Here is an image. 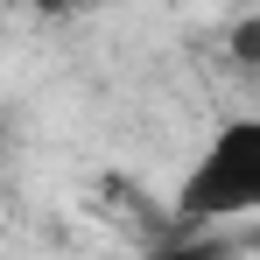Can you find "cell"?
<instances>
[{"mask_svg": "<svg viewBox=\"0 0 260 260\" xmlns=\"http://www.w3.org/2000/svg\"><path fill=\"white\" fill-rule=\"evenodd\" d=\"M225 56H232L239 71H260V14L232 21V43H225Z\"/></svg>", "mask_w": 260, "mask_h": 260, "instance_id": "cell-3", "label": "cell"}, {"mask_svg": "<svg viewBox=\"0 0 260 260\" xmlns=\"http://www.w3.org/2000/svg\"><path fill=\"white\" fill-rule=\"evenodd\" d=\"M36 7H56V14H63V7H71V0H36Z\"/></svg>", "mask_w": 260, "mask_h": 260, "instance_id": "cell-4", "label": "cell"}, {"mask_svg": "<svg viewBox=\"0 0 260 260\" xmlns=\"http://www.w3.org/2000/svg\"><path fill=\"white\" fill-rule=\"evenodd\" d=\"M253 211H260V113H246V120H225L204 141V155L190 162L176 190V225L211 232V225H232Z\"/></svg>", "mask_w": 260, "mask_h": 260, "instance_id": "cell-1", "label": "cell"}, {"mask_svg": "<svg viewBox=\"0 0 260 260\" xmlns=\"http://www.w3.org/2000/svg\"><path fill=\"white\" fill-rule=\"evenodd\" d=\"M141 260H225V253H218L211 232H176V239H162L155 253H141Z\"/></svg>", "mask_w": 260, "mask_h": 260, "instance_id": "cell-2", "label": "cell"}]
</instances>
